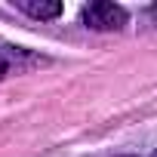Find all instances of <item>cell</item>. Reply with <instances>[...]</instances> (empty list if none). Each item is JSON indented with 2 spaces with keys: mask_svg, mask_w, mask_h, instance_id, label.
Here are the masks:
<instances>
[{
  "mask_svg": "<svg viewBox=\"0 0 157 157\" xmlns=\"http://www.w3.org/2000/svg\"><path fill=\"white\" fill-rule=\"evenodd\" d=\"M154 157H157V154H154Z\"/></svg>",
  "mask_w": 157,
  "mask_h": 157,
  "instance_id": "4",
  "label": "cell"
},
{
  "mask_svg": "<svg viewBox=\"0 0 157 157\" xmlns=\"http://www.w3.org/2000/svg\"><path fill=\"white\" fill-rule=\"evenodd\" d=\"M6 49H10V46H0V80H3V77L13 71V59H16V56L6 52Z\"/></svg>",
  "mask_w": 157,
  "mask_h": 157,
  "instance_id": "3",
  "label": "cell"
},
{
  "mask_svg": "<svg viewBox=\"0 0 157 157\" xmlns=\"http://www.w3.org/2000/svg\"><path fill=\"white\" fill-rule=\"evenodd\" d=\"M80 19H83V25H86L90 31H120V28L129 22V13H126L120 3L96 0V3L83 6Z\"/></svg>",
  "mask_w": 157,
  "mask_h": 157,
  "instance_id": "1",
  "label": "cell"
},
{
  "mask_svg": "<svg viewBox=\"0 0 157 157\" xmlns=\"http://www.w3.org/2000/svg\"><path fill=\"white\" fill-rule=\"evenodd\" d=\"M16 10H22L31 19H40V22L62 16V3H59V0H16Z\"/></svg>",
  "mask_w": 157,
  "mask_h": 157,
  "instance_id": "2",
  "label": "cell"
}]
</instances>
